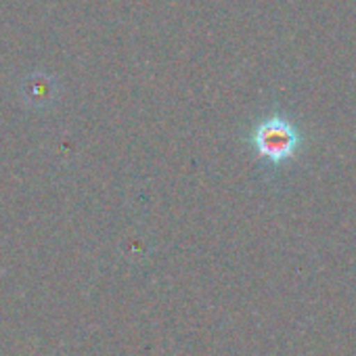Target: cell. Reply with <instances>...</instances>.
<instances>
[{
	"mask_svg": "<svg viewBox=\"0 0 356 356\" xmlns=\"http://www.w3.org/2000/svg\"><path fill=\"white\" fill-rule=\"evenodd\" d=\"M250 143L262 161L270 168H281L298 157L306 140L293 120L283 113H270L254 124Z\"/></svg>",
	"mask_w": 356,
	"mask_h": 356,
	"instance_id": "1",
	"label": "cell"
}]
</instances>
